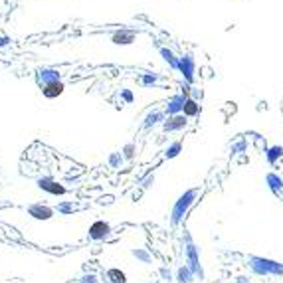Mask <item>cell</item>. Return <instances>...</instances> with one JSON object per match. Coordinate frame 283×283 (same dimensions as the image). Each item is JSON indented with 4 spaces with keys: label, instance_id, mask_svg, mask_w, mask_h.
<instances>
[{
    "label": "cell",
    "instance_id": "6da1fadb",
    "mask_svg": "<svg viewBox=\"0 0 283 283\" xmlns=\"http://www.w3.org/2000/svg\"><path fill=\"white\" fill-rule=\"evenodd\" d=\"M196 198H198V188H190V190H186L184 194L178 196V200L174 202L172 212H170V224L172 226L180 224V220L186 216V212L190 210L192 204L196 202Z\"/></svg>",
    "mask_w": 283,
    "mask_h": 283
},
{
    "label": "cell",
    "instance_id": "7a4b0ae2",
    "mask_svg": "<svg viewBox=\"0 0 283 283\" xmlns=\"http://www.w3.org/2000/svg\"><path fill=\"white\" fill-rule=\"evenodd\" d=\"M247 261H249L251 271L257 273V275H281L283 273V263L275 261V259H267V257H259V255H249Z\"/></svg>",
    "mask_w": 283,
    "mask_h": 283
},
{
    "label": "cell",
    "instance_id": "3957f363",
    "mask_svg": "<svg viewBox=\"0 0 283 283\" xmlns=\"http://www.w3.org/2000/svg\"><path fill=\"white\" fill-rule=\"evenodd\" d=\"M186 265L190 267V271L194 273V277L202 279V267H200V255H198V247L188 240L186 243Z\"/></svg>",
    "mask_w": 283,
    "mask_h": 283
},
{
    "label": "cell",
    "instance_id": "277c9868",
    "mask_svg": "<svg viewBox=\"0 0 283 283\" xmlns=\"http://www.w3.org/2000/svg\"><path fill=\"white\" fill-rule=\"evenodd\" d=\"M265 180H267V184H269L271 192H273L275 196L283 198V178L281 176H277L275 172H269V174L265 176Z\"/></svg>",
    "mask_w": 283,
    "mask_h": 283
},
{
    "label": "cell",
    "instance_id": "5b68a950",
    "mask_svg": "<svg viewBox=\"0 0 283 283\" xmlns=\"http://www.w3.org/2000/svg\"><path fill=\"white\" fill-rule=\"evenodd\" d=\"M107 234H109V224H105V222H95V224L89 228V236H91L93 240H103Z\"/></svg>",
    "mask_w": 283,
    "mask_h": 283
},
{
    "label": "cell",
    "instance_id": "8992f818",
    "mask_svg": "<svg viewBox=\"0 0 283 283\" xmlns=\"http://www.w3.org/2000/svg\"><path fill=\"white\" fill-rule=\"evenodd\" d=\"M30 216H34L38 220H48L54 216V210L48 206H42V204H34V206H30Z\"/></svg>",
    "mask_w": 283,
    "mask_h": 283
},
{
    "label": "cell",
    "instance_id": "52a82bcc",
    "mask_svg": "<svg viewBox=\"0 0 283 283\" xmlns=\"http://www.w3.org/2000/svg\"><path fill=\"white\" fill-rule=\"evenodd\" d=\"M38 184H40V188L48 190V192H52V194H64V192H66V188H64V186L56 184V182H54V180H50V178H42Z\"/></svg>",
    "mask_w": 283,
    "mask_h": 283
},
{
    "label": "cell",
    "instance_id": "ba28073f",
    "mask_svg": "<svg viewBox=\"0 0 283 283\" xmlns=\"http://www.w3.org/2000/svg\"><path fill=\"white\" fill-rule=\"evenodd\" d=\"M182 127H186V117L184 115H174L172 119H168L164 123V131H178Z\"/></svg>",
    "mask_w": 283,
    "mask_h": 283
},
{
    "label": "cell",
    "instance_id": "9c48e42d",
    "mask_svg": "<svg viewBox=\"0 0 283 283\" xmlns=\"http://www.w3.org/2000/svg\"><path fill=\"white\" fill-rule=\"evenodd\" d=\"M184 105H186V99H184V97H174V99L170 101V107H168L166 111L172 113V115H178L180 111H184Z\"/></svg>",
    "mask_w": 283,
    "mask_h": 283
},
{
    "label": "cell",
    "instance_id": "30bf717a",
    "mask_svg": "<svg viewBox=\"0 0 283 283\" xmlns=\"http://www.w3.org/2000/svg\"><path fill=\"white\" fill-rule=\"evenodd\" d=\"M176 279L180 283H190L194 279V273L190 271L188 265H182V267H178V271H176Z\"/></svg>",
    "mask_w": 283,
    "mask_h": 283
},
{
    "label": "cell",
    "instance_id": "8fae6325",
    "mask_svg": "<svg viewBox=\"0 0 283 283\" xmlns=\"http://www.w3.org/2000/svg\"><path fill=\"white\" fill-rule=\"evenodd\" d=\"M178 66H180V70L186 74V80L192 81V72H194V62H192V58H190V56H186V58H184Z\"/></svg>",
    "mask_w": 283,
    "mask_h": 283
},
{
    "label": "cell",
    "instance_id": "7c38bea8",
    "mask_svg": "<svg viewBox=\"0 0 283 283\" xmlns=\"http://www.w3.org/2000/svg\"><path fill=\"white\" fill-rule=\"evenodd\" d=\"M281 155H283V147H279V145H273V147H269L267 149V162L269 164H275L277 162V159H281Z\"/></svg>",
    "mask_w": 283,
    "mask_h": 283
},
{
    "label": "cell",
    "instance_id": "4fadbf2b",
    "mask_svg": "<svg viewBox=\"0 0 283 283\" xmlns=\"http://www.w3.org/2000/svg\"><path fill=\"white\" fill-rule=\"evenodd\" d=\"M105 279H107V283H125L127 281V279H125V273L119 271V269H109V271L105 273Z\"/></svg>",
    "mask_w": 283,
    "mask_h": 283
},
{
    "label": "cell",
    "instance_id": "5bb4252c",
    "mask_svg": "<svg viewBox=\"0 0 283 283\" xmlns=\"http://www.w3.org/2000/svg\"><path fill=\"white\" fill-rule=\"evenodd\" d=\"M198 111H200V105H196V101L194 99H186V105H184V117H194V115H198Z\"/></svg>",
    "mask_w": 283,
    "mask_h": 283
},
{
    "label": "cell",
    "instance_id": "9a60e30c",
    "mask_svg": "<svg viewBox=\"0 0 283 283\" xmlns=\"http://www.w3.org/2000/svg\"><path fill=\"white\" fill-rule=\"evenodd\" d=\"M180 151H182V143H180V141H174V143H170V145L166 147L164 157H166V159H174V157H178Z\"/></svg>",
    "mask_w": 283,
    "mask_h": 283
},
{
    "label": "cell",
    "instance_id": "2e32d148",
    "mask_svg": "<svg viewBox=\"0 0 283 283\" xmlns=\"http://www.w3.org/2000/svg\"><path fill=\"white\" fill-rule=\"evenodd\" d=\"M133 255H135L139 261H143V263H151V261H153V257H151V253H149L147 249H133Z\"/></svg>",
    "mask_w": 283,
    "mask_h": 283
},
{
    "label": "cell",
    "instance_id": "e0dca14e",
    "mask_svg": "<svg viewBox=\"0 0 283 283\" xmlns=\"http://www.w3.org/2000/svg\"><path fill=\"white\" fill-rule=\"evenodd\" d=\"M62 89H64V85H62V83H52V85H48V87H46V91H44V93H46L48 97H54V95H60V93H62Z\"/></svg>",
    "mask_w": 283,
    "mask_h": 283
},
{
    "label": "cell",
    "instance_id": "ac0fdd59",
    "mask_svg": "<svg viewBox=\"0 0 283 283\" xmlns=\"http://www.w3.org/2000/svg\"><path fill=\"white\" fill-rule=\"evenodd\" d=\"M162 275V279L164 281H172V273H170V269H166V267H161V271H159Z\"/></svg>",
    "mask_w": 283,
    "mask_h": 283
},
{
    "label": "cell",
    "instance_id": "d6986e66",
    "mask_svg": "<svg viewBox=\"0 0 283 283\" xmlns=\"http://www.w3.org/2000/svg\"><path fill=\"white\" fill-rule=\"evenodd\" d=\"M159 119H162V115H161V113H155V115H151V117L147 119V123H145V125H147V127H151V125L159 123Z\"/></svg>",
    "mask_w": 283,
    "mask_h": 283
},
{
    "label": "cell",
    "instance_id": "ffe728a7",
    "mask_svg": "<svg viewBox=\"0 0 283 283\" xmlns=\"http://www.w3.org/2000/svg\"><path fill=\"white\" fill-rule=\"evenodd\" d=\"M151 182H155V176L151 174V176H147L145 180H143V188H149L151 186Z\"/></svg>",
    "mask_w": 283,
    "mask_h": 283
},
{
    "label": "cell",
    "instance_id": "44dd1931",
    "mask_svg": "<svg viewBox=\"0 0 283 283\" xmlns=\"http://www.w3.org/2000/svg\"><path fill=\"white\" fill-rule=\"evenodd\" d=\"M125 157H127V159H131V157H133V145L125 147Z\"/></svg>",
    "mask_w": 283,
    "mask_h": 283
},
{
    "label": "cell",
    "instance_id": "7402d4cb",
    "mask_svg": "<svg viewBox=\"0 0 283 283\" xmlns=\"http://www.w3.org/2000/svg\"><path fill=\"white\" fill-rule=\"evenodd\" d=\"M60 210H62V212H70V210H74V206H72V204H62Z\"/></svg>",
    "mask_w": 283,
    "mask_h": 283
},
{
    "label": "cell",
    "instance_id": "603a6c76",
    "mask_svg": "<svg viewBox=\"0 0 283 283\" xmlns=\"http://www.w3.org/2000/svg\"><path fill=\"white\" fill-rule=\"evenodd\" d=\"M83 283H99V279H97L95 275H87V277H85V281H83Z\"/></svg>",
    "mask_w": 283,
    "mask_h": 283
},
{
    "label": "cell",
    "instance_id": "cb8c5ba5",
    "mask_svg": "<svg viewBox=\"0 0 283 283\" xmlns=\"http://www.w3.org/2000/svg\"><path fill=\"white\" fill-rule=\"evenodd\" d=\"M236 283H249V281H247V277H243V275H238V277H236Z\"/></svg>",
    "mask_w": 283,
    "mask_h": 283
},
{
    "label": "cell",
    "instance_id": "d4e9b609",
    "mask_svg": "<svg viewBox=\"0 0 283 283\" xmlns=\"http://www.w3.org/2000/svg\"><path fill=\"white\" fill-rule=\"evenodd\" d=\"M119 157H111V164H113V166H117V164H119Z\"/></svg>",
    "mask_w": 283,
    "mask_h": 283
}]
</instances>
